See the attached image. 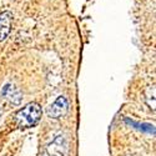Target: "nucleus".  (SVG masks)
I'll use <instances>...</instances> for the list:
<instances>
[{"label": "nucleus", "mask_w": 156, "mask_h": 156, "mask_svg": "<svg viewBox=\"0 0 156 156\" xmlns=\"http://www.w3.org/2000/svg\"><path fill=\"white\" fill-rule=\"evenodd\" d=\"M2 94L6 100H9L11 104H14V105H19V104L21 102V100H23V96H21L20 91L11 84H6L4 86Z\"/></svg>", "instance_id": "nucleus-4"}, {"label": "nucleus", "mask_w": 156, "mask_h": 156, "mask_svg": "<svg viewBox=\"0 0 156 156\" xmlns=\"http://www.w3.org/2000/svg\"><path fill=\"white\" fill-rule=\"evenodd\" d=\"M65 146H66V144H65L62 136H58L50 144V146L48 147L44 156H64Z\"/></svg>", "instance_id": "nucleus-5"}, {"label": "nucleus", "mask_w": 156, "mask_h": 156, "mask_svg": "<svg viewBox=\"0 0 156 156\" xmlns=\"http://www.w3.org/2000/svg\"><path fill=\"white\" fill-rule=\"evenodd\" d=\"M11 12L3 11L0 14V41L5 40L11 30Z\"/></svg>", "instance_id": "nucleus-3"}, {"label": "nucleus", "mask_w": 156, "mask_h": 156, "mask_svg": "<svg viewBox=\"0 0 156 156\" xmlns=\"http://www.w3.org/2000/svg\"><path fill=\"white\" fill-rule=\"evenodd\" d=\"M43 115L41 106L37 102H30L15 114V122L20 129H30L37 125Z\"/></svg>", "instance_id": "nucleus-1"}, {"label": "nucleus", "mask_w": 156, "mask_h": 156, "mask_svg": "<svg viewBox=\"0 0 156 156\" xmlns=\"http://www.w3.org/2000/svg\"><path fill=\"white\" fill-rule=\"evenodd\" d=\"M69 110V101L66 98L59 96L48 109V116L51 119H60L66 115Z\"/></svg>", "instance_id": "nucleus-2"}]
</instances>
